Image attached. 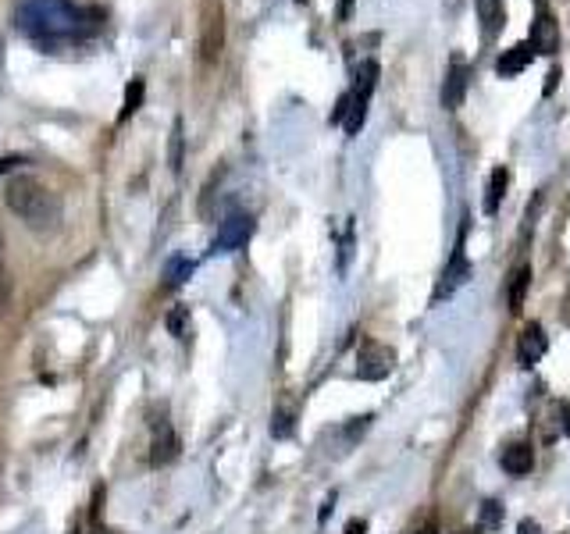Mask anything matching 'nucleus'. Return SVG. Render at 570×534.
<instances>
[{
    "label": "nucleus",
    "instance_id": "obj_2",
    "mask_svg": "<svg viewBox=\"0 0 570 534\" xmlns=\"http://www.w3.org/2000/svg\"><path fill=\"white\" fill-rule=\"evenodd\" d=\"M4 203L11 206V214H18V221L32 231H53L61 224V199L50 185H43L32 174H14L4 189Z\"/></svg>",
    "mask_w": 570,
    "mask_h": 534
},
{
    "label": "nucleus",
    "instance_id": "obj_18",
    "mask_svg": "<svg viewBox=\"0 0 570 534\" xmlns=\"http://www.w3.org/2000/svg\"><path fill=\"white\" fill-rule=\"evenodd\" d=\"M142 93H146V82L142 78H132L128 85H125V103H121V114H118V121H128L139 107H142Z\"/></svg>",
    "mask_w": 570,
    "mask_h": 534
},
{
    "label": "nucleus",
    "instance_id": "obj_28",
    "mask_svg": "<svg viewBox=\"0 0 570 534\" xmlns=\"http://www.w3.org/2000/svg\"><path fill=\"white\" fill-rule=\"evenodd\" d=\"M331 506H335V491L324 498V506H321V520H328V513H331Z\"/></svg>",
    "mask_w": 570,
    "mask_h": 534
},
{
    "label": "nucleus",
    "instance_id": "obj_23",
    "mask_svg": "<svg viewBox=\"0 0 570 534\" xmlns=\"http://www.w3.org/2000/svg\"><path fill=\"white\" fill-rule=\"evenodd\" d=\"M346 107H349V93L338 96V103H335V110H331V125H338V121L346 117Z\"/></svg>",
    "mask_w": 570,
    "mask_h": 534
},
{
    "label": "nucleus",
    "instance_id": "obj_30",
    "mask_svg": "<svg viewBox=\"0 0 570 534\" xmlns=\"http://www.w3.org/2000/svg\"><path fill=\"white\" fill-rule=\"evenodd\" d=\"M420 534H428V530H420Z\"/></svg>",
    "mask_w": 570,
    "mask_h": 534
},
{
    "label": "nucleus",
    "instance_id": "obj_8",
    "mask_svg": "<svg viewBox=\"0 0 570 534\" xmlns=\"http://www.w3.org/2000/svg\"><path fill=\"white\" fill-rule=\"evenodd\" d=\"M545 349H549V338H545V328L542 324H524V331H520V338H517V363L520 367H534L542 356H545Z\"/></svg>",
    "mask_w": 570,
    "mask_h": 534
},
{
    "label": "nucleus",
    "instance_id": "obj_15",
    "mask_svg": "<svg viewBox=\"0 0 570 534\" xmlns=\"http://www.w3.org/2000/svg\"><path fill=\"white\" fill-rule=\"evenodd\" d=\"M506 185H509V171L506 167H495L492 171V182H488V192H484V214H495L502 196H506Z\"/></svg>",
    "mask_w": 570,
    "mask_h": 534
},
{
    "label": "nucleus",
    "instance_id": "obj_26",
    "mask_svg": "<svg viewBox=\"0 0 570 534\" xmlns=\"http://www.w3.org/2000/svg\"><path fill=\"white\" fill-rule=\"evenodd\" d=\"M556 85H559V68H552V71H549V82H545V96H549V93H552Z\"/></svg>",
    "mask_w": 570,
    "mask_h": 534
},
{
    "label": "nucleus",
    "instance_id": "obj_11",
    "mask_svg": "<svg viewBox=\"0 0 570 534\" xmlns=\"http://www.w3.org/2000/svg\"><path fill=\"white\" fill-rule=\"evenodd\" d=\"M467 96V64L463 61H452L449 71H445V82H442V107L445 110H456Z\"/></svg>",
    "mask_w": 570,
    "mask_h": 534
},
{
    "label": "nucleus",
    "instance_id": "obj_24",
    "mask_svg": "<svg viewBox=\"0 0 570 534\" xmlns=\"http://www.w3.org/2000/svg\"><path fill=\"white\" fill-rule=\"evenodd\" d=\"M18 164H25L21 157H0V174H7V171H14Z\"/></svg>",
    "mask_w": 570,
    "mask_h": 534
},
{
    "label": "nucleus",
    "instance_id": "obj_21",
    "mask_svg": "<svg viewBox=\"0 0 570 534\" xmlns=\"http://www.w3.org/2000/svg\"><path fill=\"white\" fill-rule=\"evenodd\" d=\"M171 167L182 171V117H175V128H171Z\"/></svg>",
    "mask_w": 570,
    "mask_h": 534
},
{
    "label": "nucleus",
    "instance_id": "obj_16",
    "mask_svg": "<svg viewBox=\"0 0 570 534\" xmlns=\"http://www.w3.org/2000/svg\"><path fill=\"white\" fill-rule=\"evenodd\" d=\"M192 271H196V263L189 256H171L167 267H164V288H178Z\"/></svg>",
    "mask_w": 570,
    "mask_h": 534
},
{
    "label": "nucleus",
    "instance_id": "obj_14",
    "mask_svg": "<svg viewBox=\"0 0 570 534\" xmlns=\"http://www.w3.org/2000/svg\"><path fill=\"white\" fill-rule=\"evenodd\" d=\"M502 470H506V473H513V477L531 473V470H534V449H531L527 441L509 445V449L502 452Z\"/></svg>",
    "mask_w": 570,
    "mask_h": 534
},
{
    "label": "nucleus",
    "instance_id": "obj_17",
    "mask_svg": "<svg viewBox=\"0 0 570 534\" xmlns=\"http://www.w3.org/2000/svg\"><path fill=\"white\" fill-rule=\"evenodd\" d=\"M527 288H531V267H527V263H520V267H517V274H513V281H509V310H513V313L524 306Z\"/></svg>",
    "mask_w": 570,
    "mask_h": 534
},
{
    "label": "nucleus",
    "instance_id": "obj_5",
    "mask_svg": "<svg viewBox=\"0 0 570 534\" xmlns=\"http://www.w3.org/2000/svg\"><path fill=\"white\" fill-rule=\"evenodd\" d=\"M253 228H256V221H253V214L249 210H235V214H228L221 224H217V231H214V239H210V253H235V249H242L249 239H253Z\"/></svg>",
    "mask_w": 570,
    "mask_h": 534
},
{
    "label": "nucleus",
    "instance_id": "obj_6",
    "mask_svg": "<svg viewBox=\"0 0 570 534\" xmlns=\"http://www.w3.org/2000/svg\"><path fill=\"white\" fill-rule=\"evenodd\" d=\"M392 360H395V356H392L388 345H381V342H363L360 352H356V377H363V381H381V377H388Z\"/></svg>",
    "mask_w": 570,
    "mask_h": 534
},
{
    "label": "nucleus",
    "instance_id": "obj_29",
    "mask_svg": "<svg viewBox=\"0 0 570 534\" xmlns=\"http://www.w3.org/2000/svg\"><path fill=\"white\" fill-rule=\"evenodd\" d=\"M349 11H353V0H342L338 4V18H349Z\"/></svg>",
    "mask_w": 570,
    "mask_h": 534
},
{
    "label": "nucleus",
    "instance_id": "obj_25",
    "mask_svg": "<svg viewBox=\"0 0 570 534\" xmlns=\"http://www.w3.org/2000/svg\"><path fill=\"white\" fill-rule=\"evenodd\" d=\"M346 534H367V520H349Z\"/></svg>",
    "mask_w": 570,
    "mask_h": 534
},
{
    "label": "nucleus",
    "instance_id": "obj_13",
    "mask_svg": "<svg viewBox=\"0 0 570 534\" xmlns=\"http://www.w3.org/2000/svg\"><path fill=\"white\" fill-rule=\"evenodd\" d=\"M531 61H534V50H531V43L524 39V43H517L513 50H506V53L495 61V71H499L502 78H513V75H520Z\"/></svg>",
    "mask_w": 570,
    "mask_h": 534
},
{
    "label": "nucleus",
    "instance_id": "obj_3",
    "mask_svg": "<svg viewBox=\"0 0 570 534\" xmlns=\"http://www.w3.org/2000/svg\"><path fill=\"white\" fill-rule=\"evenodd\" d=\"M378 85V61H363L356 68V82L349 89V107H346V117H342V128L346 135H356L367 121V103H370V93Z\"/></svg>",
    "mask_w": 570,
    "mask_h": 534
},
{
    "label": "nucleus",
    "instance_id": "obj_27",
    "mask_svg": "<svg viewBox=\"0 0 570 534\" xmlns=\"http://www.w3.org/2000/svg\"><path fill=\"white\" fill-rule=\"evenodd\" d=\"M559 413H563V431L570 434V402H559Z\"/></svg>",
    "mask_w": 570,
    "mask_h": 534
},
{
    "label": "nucleus",
    "instance_id": "obj_19",
    "mask_svg": "<svg viewBox=\"0 0 570 534\" xmlns=\"http://www.w3.org/2000/svg\"><path fill=\"white\" fill-rule=\"evenodd\" d=\"M164 324H167V331L175 335V338H185L189 335V306H171L167 310V317H164Z\"/></svg>",
    "mask_w": 570,
    "mask_h": 534
},
{
    "label": "nucleus",
    "instance_id": "obj_12",
    "mask_svg": "<svg viewBox=\"0 0 570 534\" xmlns=\"http://www.w3.org/2000/svg\"><path fill=\"white\" fill-rule=\"evenodd\" d=\"M477 21H481V39L495 43L502 25H506V7L502 0H477Z\"/></svg>",
    "mask_w": 570,
    "mask_h": 534
},
{
    "label": "nucleus",
    "instance_id": "obj_1",
    "mask_svg": "<svg viewBox=\"0 0 570 534\" xmlns=\"http://www.w3.org/2000/svg\"><path fill=\"white\" fill-rule=\"evenodd\" d=\"M14 25L36 46L53 50L61 43L93 36L100 28V11H86L71 0H18Z\"/></svg>",
    "mask_w": 570,
    "mask_h": 534
},
{
    "label": "nucleus",
    "instance_id": "obj_9",
    "mask_svg": "<svg viewBox=\"0 0 570 534\" xmlns=\"http://www.w3.org/2000/svg\"><path fill=\"white\" fill-rule=\"evenodd\" d=\"M175 456H178V434H175V427L160 417V420L153 424V438H150V466H167Z\"/></svg>",
    "mask_w": 570,
    "mask_h": 534
},
{
    "label": "nucleus",
    "instance_id": "obj_7",
    "mask_svg": "<svg viewBox=\"0 0 570 534\" xmlns=\"http://www.w3.org/2000/svg\"><path fill=\"white\" fill-rule=\"evenodd\" d=\"M467 278H470V260H467V253H463V235H460V242H456V249H452V256H449V263H445V271H442V281H438V288H435V303H442V299H449L456 288H463L467 285Z\"/></svg>",
    "mask_w": 570,
    "mask_h": 534
},
{
    "label": "nucleus",
    "instance_id": "obj_10",
    "mask_svg": "<svg viewBox=\"0 0 570 534\" xmlns=\"http://www.w3.org/2000/svg\"><path fill=\"white\" fill-rule=\"evenodd\" d=\"M527 43H531L534 53H556V50H559V28H556V21H552V14H549L545 7L534 14Z\"/></svg>",
    "mask_w": 570,
    "mask_h": 534
},
{
    "label": "nucleus",
    "instance_id": "obj_22",
    "mask_svg": "<svg viewBox=\"0 0 570 534\" xmlns=\"http://www.w3.org/2000/svg\"><path fill=\"white\" fill-rule=\"evenodd\" d=\"M271 434H274V438H289V434H292V417H289V413H278L274 424H271Z\"/></svg>",
    "mask_w": 570,
    "mask_h": 534
},
{
    "label": "nucleus",
    "instance_id": "obj_4",
    "mask_svg": "<svg viewBox=\"0 0 570 534\" xmlns=\"http://www.w3.org/2000/svg\"><path fill=\"white\" fill-rule=\"evenodd\" d=\"M224 46V4L221 0H200V57L214 64Z\"/></svg>",
    "mask_w": 570,
    "mask_h": 534
},
{
    "label": "nucleus",
    "instance_id": "obj_20",
    "mask_svg": "<svg viewBox=\"0 0 570 534\" xmlns=\"http://www.w3.org/2000/svg\"><path fill=\"white\" fill-rule=\"evenodd\" d=\"M481 527L484 530H495L499 523H502V502H495V498H488V502H481Z\"/></svg>",
    "mask_w": 570,
    "mask_h": 534
}]
</instances>
